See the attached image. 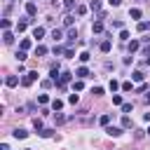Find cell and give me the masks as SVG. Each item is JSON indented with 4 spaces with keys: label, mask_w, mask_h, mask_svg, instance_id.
Returning <instances> with one entry per match:
<instances>
[{
    "label": "cell",
    "mask_w": 150,
    "mask_h": 150,
    "mask_svg": "<svg viewBox=\"0 0 150 150\" xmlns=\"http://www.w3.org/2000/svg\"><path fill=\"white\" fill-rule=\"evenodd\" d=\"M105 131H108V136H120V134H122V127H110V124H108Z\"/></svg>",
    "instance_id": "obj_9"
},
{
    "label": "cell",
    "mask_w": 150,
    "mask_h": 150,
    "mask_svg": "<svg viewBox=\"0 0 150 150\" xmlns=\"http://www.w3.org/2000/svg\"><path fill=\"white\" fill-rule=\"evenodd\" d=\"M75 42H77V30H75V28H70V30H68V47H70V45H75Z\"/></svg>",
    "instance_id": "obj_7"
},
{
    "label": "cell",
    "mask_w": 150,
    "mask_h": 150,
    "mask_svg": "<svg viewBox=\"0 0 150 150\" xmlns=\"http://www.w3.org/2000/svg\"><path fill=\"white\" fill-rule=\"evenodd\" d=\"M61 108H63V101H59V98H54V101H52V110H54V112H59Z\"/></svg>",
    "instance_id": "obj_17"
},
{
    "label": "cell",
    "mask_w": 150,
    "mask_h": 150,
    "mask_svg": "<svg viewBox=\"0 0 150 150\" xmlns=\"http://www.w3.org/2000/svg\"><path fill=\"white\" fill-rule=\"evenodd\" d=\"M131 87H134L131 82H122V91H131Z\"/></svg>",
    "instance_id": "obj_39"
},
{
    "label": "cell",
    "mask_w": 150,
    "mask_h": 150,
    "mask_svg": "<svg viewBox=\"0 0 150 150\" xmlns=\"http://www.w3.org/2000/svg\"><path fill=\"white\" fill-rule=\"evenodd\" d=\"M91 30L94 33H103V21H94L91 23Z\"/></svg>",
    "instance_id": "obj_16"
},
{
    "label": "cell",
    "mask_w": 150,
    "mask_h": 150,
    "mask_svg": "<svg viewBox=\"0 0 150 150\" xmlns=\"http://www.w3.org/2000/svg\"><path fill=\"white\" fill-rule=\"evenodd\" d=\"M110 49H112V42H110V40H103V42H101V52H103V54H108Z\"/></svg>",
    "instance_id": "obj_12"
},
{
    "label": "cell",
    "mask_w": 150,
    "mask_h": 150,
    "mask_svg": "<svg viewBox=\"0 0 150 150\" xmlns=\"http://www.w3.org/2000/svg\"><path fill=\"white\" fill-rule=\"evenodd\" d=\"M73 19H75V16H73V14H68V16L63 19V23H66V26H73Z\"/></svg>",
    "instance_id": "obj_38"
},
{
    "label": "cell",
    "mask_w": 150,
    "mask_h": 150,
    "mask_svg": "<svg viewBox=\"0 0 150 150\" xmlns=\"http://www.w3.org/2000/svg\"><path fill=\"white\" fill-rule=\"evenodd\" d=\"M143 66H150V56H145V59H143Z\"/></svg>",
    "instance_id": "obj_46"
},
{
    "label": "cell",
    "mask_w": 150,
    "mask_h": 150,
    "mask_svg": "<svg viewBox=\"0 0 150 150\" xmlns=\"http://www.w3.org/2000/svg\"><path fill=\"white\" fill-rule=\"evenodd\" d=\"M26 14H28V16H35V14H38V5H35V2H28V5H26Z\"/></svg>",
    "instance_id": "obj_5"
},
{
    "label": "cell",
    "mask_w": 150,
    "mask_h": 150,
    "mask_svg": "<svg viewBox=\"0 0 150 150\" xmlns=\"http://www.w3.org/2000/svg\"><path fill=\"white\" fill-rule=\"evenodd\" d=\"M143 77H145L143 70H134V73H131V80H134V82H143Z\"/></svg>",
    "instance_id": "obj_13"
},
{
    "label": "cell",
    "mask_w": 150,
    "mask_h": 150,
    "mask_svg": "<svg viewBox=\"0 0 150 150\" xmlns=\"http://www.w3.org/2000/svg\"><path fill=\"white\" fill-rule=\"evenodd\" d=\"M148 28H150V23H148V21H138V30H141V33H145Z\"/></svg>",
    "instance_id": "obj_26"
},
{
    "label": "cell",
    "mask_w": 150,
    "mask_h": 150,
    "mask_svg": "<svg viewBox=\"0 0 150 150\" xmlns=\"http://www.w3.org/2000/svg\"><path fill=\"white\" fill-rule=\"evenodd\" d=\"M131 108H134L131 103H122V112H124V115H127V112H131Z\"/></svg>",
    "instance_id": "obj_36"
},
{
    "label": "cell",
    "mask_w": 150,
    "mask_h": 150,
    "mask_svg": "<svg viewBox=\"0 0 150 150\" xmlns=\"http://www.w3.org/2000/svg\"><path fill=\"white\" fill-rule=\"evenodd\" d=\"M70 80H73V73H61V77H59V82H56L59 89H66V84H68Z\"/></svg>",
    "instance_id": "obj_2"
},
{
    "label": "cell",
    "mask_w": 150,
    "mask_h": 150,
    "mask_svg": "<svg viewBox=\"0 0 150 150\" xmlns=\"http://www.w3.org/2000/svg\"><path fill=\"white\" fill-rule=\"evenodd\" d=\"M89 59H91V54H89V52H82V54H80V61H82V63H87Z\"/></svg>",
    "instance_id": "obj_31"
},
{
    "label": "cell",
    "mask_w": 150,
    "mask_h": 150,
    "mask_svg": "<svg viewBox=\"0 0 150 150\" xmlns=\"http://www.w3.org/2000/svg\"><path fill=\"white\" fill-rule=\"evenodd\" d=\"M143 101H145V103H150V94H145V98H143Z\"/></svg>",
    "instance_id": "obj_48"
},
{
    "label": "cell",
    "mask_w": 150,
    "mask_h": 150,
    "mask_svg": "<svg viewBox=\"0 0 150 150\" xmlns=\"http://www.w3.org/2000/svg\"><path fill=\"white\" fill-rule=\"evenodd\" d=\"M143 56H150V45H145V47H143Z\"/></svg>",
    "instance_id": "obj_44"
},
{
    "label": "cell",
    "mask_w": 150,
    "mask_h": 150,
    "mask_svg": "<svg viewBox=\"0 0 150 150\" xmlns=\"http://www.w3.org/2000/svg\"><path fill=\"white\" fill-rule=\"evenodd\" d=\"M30 23V16H26V19H21L19 23H16V33H21V30H26V26Z\"/></svg>",
    "instance_id": "obj_6"
},
{
    "label": "cell",
    "mask_w": 150,
    "mask_h": 150,
    "mask_svg": "<svg viewBox=\"0 0 150 150\" xmlns=\"http://www.w3.org/2000/svg\"><path fill=\"white\" fill-rule=\"evenodd\" d=\"M63 5H66L68 9H73V7H75V0H63Z\"/></svg>",
    "instance_id": "obj_43"
},
{
    "label": "cell",
    "mask_w": 150,
    "mask_h": 150,
    "mask_svg": "<svg viewBox=\"0 0 150 150\" xmlns=\"http://www.w3.org/2000/svg\"><path fill=\"white\" fill-rule=\"evenodd\" d=\"M16 59H19V61H23V59H26V52H23V49H19V52H16Z\"/></svg>",
    "instance_id": "obj_41"
},
{
    "label": "cell",
    "mask_w": 150,
    "mask_h": 150,
    "mask_svg": "<svg viewBox=\"0 0 150 150\" xmlns=\"http://www.w3.org/2000/svg\"><path fill=\"white\" fill-rule=\"evenodd\" d=\"M35 80H38V73H33V70H30V73H26V75L21 77V84H23V87H30Z\"/></svg>",
    "instance_id": "obj_1"
},
{
    "label": "cell",
    "mask_w": 150,
    "mask_h": 150,
    "mask_svg": "<svg viewBox=\"0 0 150 150\" xmlns=\"http://www.w3.org/2000/svg\"><path fill=\"white\" fill-rule=\"evenodd\" d=\"M117 89H122V84L117 80H110V91H117Z\"/></svg>",
    "instance_id": "obj_24"
},
{
    "label": "cell",
    "mask_w": 150,
    "mask_h": 150,
    "mask_svg": "<svg viewBox=\"0 0 150 150\" xmlns=\"http://www.w3.org/2000/svg\"><path fill=\"white\" fill-rule=\"evenodd\" d=\"M52 38H54V42H56V40H61V38H63V30L54 28V30H52Z\"/></svg>",
    "instance_id": "obj_22"
},
{
    "label": "cell",
    "mask_w": 150,
    "mask_h": 150,
    "mask_svg": "<svg viewBox=\"0 0 150 150\" xmlns=\"http://www.w3.org/2000/svg\"><path fill=\"white\" fill-rule=\"evenodd\" d=\"M120 40H124V42H129V30H124V28H122V30H120Z\"/></svg>",
    "instance_id": "obj_28"
},
{
    "label": "cell",
    "mask_w": 150,
    "mask_h": 150,
    "mask_svg": "<svg viewBox=\"0 0 150 150\" xmlns=\"http://www.w3.org/2000/svg\"><path fill=\"white\" fill-rule=\"evenodd\" d=\"M89 9H91V12H98V9H101V0H91V2H89Z\"/></svg>",
    "instance_id": "obj_18"
},
{
    "label": "cell",
    "mask_w": 150,
    "mask_h": 150,
    "mask_svg": "<svg viewBox=\"0 0 150 150\" xmlns=\"http://www.w3.org/2000/svg\"><path fill=\"white\" fill-rule=\"evenodd\" d=\"M129 16H131V19H141V9H138V7L129 9Z\"/></svg>",
    "instance_id": "obj_21"
},
{
    "label": "cell",
    "mask_w": 150,
    "mask_h": 150,
    "mask_svg": "<svg viewBox=\"0 0 150 150\" xmlns=\"http://www.w3.org/2000/svg\"><path fill=\"white\" fill-rule=\"evenodd\" d=\"M98 122H101L103 127H108V124H110V115H108V112H105V115H101V120H98Z\"/></svg>",
    "instance_id": "obj_25"
},
{
    "label": "cell",
    "mask_w": 150,
    "mask_h": 150,
    "mask_svg": "<svg viewBox=\"0 0 150 150\" xmlns=\"http://www.w3.org/2000/svg\"><path fill=\"white\" fill-rule=\"evenodd\" d=\"M75 77H77V80H84V77H89V70H87V66H80V68L75 70Z\"/></svg>",
    "instance_id": "obj_3"
},
{
    "label": "cell",
    "mask_w": 150,
    "mask_h": 150,
    "mask_svg": "<svg viewBox=\"0 0 150 150\" xmlns=\"http://www.w3.org/2000/svg\"><path fill=\"white\" fill-rule=\"evenodd\" d=\"M59 77H61V70H59V66H52V70H49V80L59 82Z\"/></svg>",
    "instance_id": "obj_4"
},
{
    "label": "cell",
    "mask_w": 150,
    "mask_h": 150,
    "mask_svg": "<svg viewBox=\"0 0 150 150\" xmlns=\"http://www.w3.org/2000/svg\"><path fill=\"white\" fill-rule=\"evenodd\" d=\"M21 49H23V52H26V49H30V40H28V38H23V40H21Z\"/></svg>",
    "instance_id": "obj_29"
},
{
    "label": "cell",
    "mask_w": 150,
    "mask_h": 150,
    "mask_svg": "<svg viewBox=\"0 0 150 150\" xmlns=\"http://www.w3.org/2000/svg\"><path fill=\"white\" fill-rule=\"evenodd\" d=\"M91 94H94V96H103V87H94Z\"/></svg>",
    "instance_id": "obj_35"
},
{
    "label": "cell",
    "mask_w": 150,
    "mask_h": 150,
    "mask_svg": "<svg viewBox=\"0 0 150 150\" xmlns=\"http://www.w3.org/2000/svg\"><path fill=\"white\" fill-rule=\"evenodd\" d=\"M40 136H42V138H49V136H52V129H42Z\"/></svg>",
    "instance_id": "obj_40"
},
{
    "label": "cell",
    "mask_w": 150,
    "mask_h": 150,
    "mask_svg": "<svg viewBox=\"0 0 150 150\" xmlns=\"http://www.w3.org/2000/svg\"><path fill=\"white\" fill-rule=\"evenodd\" d=\"M108 2H110V5H112V7H117V5H120V2H122V0H108Z\"/></svg>",
    "instance_id": "obj_45"
},
{
    "label": "cell",
    "mask_w": 150,
    "mask_h": 150,
    "mask_svg": "<svg viewBox=\"0 0 150 150\" xmlns=\"http://www.w3.org/2000/svg\"><path fill=\"white\" fill-rule=\"evenodd\" d=\"M5 84H7V87H16V84H19V77H16V75H9V77L5 80Z\"/></svg>",
    "instance_id": "obj_14"
},
{
    "label": "cell",
    "mask_w": 150,
    "mask_h": 150,
    "mask_svg": "<svg viewBox=\"0 0 150 150\" xmlns=\"http://www.w3.org/2000/svg\"><path fill=\"white\" fill-rule=\"evenodd\" d=\"M131 124H134V122H131V117H129V115H124V117H122V129H129Z\"/></svg>",
    "instance_id": "obj_20"
},
{
    "label": "cell",
    "mask_w": 150,
    "mask_h": 150,
    "mask_svg": "<svg viewBox=\"0 0 150 150\" xmlns=\"http://www.w3.org/2000/svg\"><path fill=\"white\" fill-rule=\"evenodd\" d=\"M77 14L84 16V14H87V7H84V5H77Z\"/></svg>",
    "instance_id": "obj_37"
},
{
    "label": "cell",
    "mask_w": 150,
    "mask_h": 150,
    "mask_svg": "<svg viewBox=\"0 0 150 150\" xmlns=\"http://www.w3.org/2000/svg\"><path fill=\"white\" fill-rule=\"evenodd\" d=\"M148 134H150V129H148Z\"/></svg>",
    "instance_id": "obj_49"
},
{
    "label": "cell",
    "mask_w": 150,
    "mask_h": 150,
    "mask_svg": "<svg viewBox=\"0 0 150 150\" xmlns=\"http://www.w3.org/2000/svg\"><path fill=\"white\" fill-rule=\"evenodd\" d=\"M73 89H75V91H82V89H84V82H82V80H75V82H73Z\"/></svg>",
    "instance_id": "obj_23"
},
{
    "label": "cell",
    "mask_w": 150,
    "mask_h": 150,
    "mask_svg": "<svg viewBox=\"0 0 150 150\" xmlns=\"http://www.w3.org/2000/svg\"><path fill=\"white\" fill-rule=\"evenodd\" d=\"M12 136H14V138H26V136H28V131H26V129H14V131H12Z\"/></svg>",
    "instance_id": "obj_15"
},
{
    "label": "cell",
    "mask_w": 150,
    "mask_h": 150,
    "mask_svg": "<svg viewBox=\"0 0 150 150\" xmlns=\"http://www.w3.org/2000/svg\"><path fill=\"white\" fill-rule=\"evenodd\" d=\"M33 127H35V129H38V131H42V129H45V127H42V120H38V117H35V120H33Z\"/></svg>",
    "instance_id": "obj_34"
},
{
    "label": "cell",
    "mask_w": 150,
    "mask_h": 150,
    "mask_svg": "<svg viewBox=\"0 0 150 150\" xmlns=\"http://www.w3.org/2000/svg\"><path fill=\"white\" fill-rule=\"evenodd\" d=\"M68 103H73V105H75V103H77V94H70V96H68Z\"/></svg>",
    "instance_id": "obj_42"
},
{
    "label": "cell",
    "mask_w": 150,
    "mask_h": 150,
    "mask_svg": "<svg viewBox=\"0 0 150 150\" xmlns=\"http://www.w3.org/2000/svg\"><path fill=\"white\" fill-rule=\"evenodd\" d=\"M54 54H66V47H61V45H54V49H52Z\"/></svg>",
    "instance_id": "obj_30"
},
{
    "label": "cell",
    "mask_w": 150,
    "mask_h": 150,
    "mask_svg": "<svg viewBox=\"0 0 150 150\" xmlns=\"http://www.w3.org/2000/svg\"><path fill=\"white\" fill-rule=\"evenodd\" d=\"M0 26H2V30H9V26H12V21H9V19H2V21H0Z\"/></svg>",
    "instance_id": "obj_27"
},
{
    "label": "cell",
    "mask_w": 150,
    "mask_h": 150,
    "mask_svg": "<svg viewBox=\"0 0 150 150\" xmlns=\"http://www.w3.org/2000/svg\"><path fill=\"white\" fill-rule=\"evenodd\" d=\"M2 40H5V45H12V42H14V35H12L9 30H2Z\"/></svg>",
    "instance_id": "obj_11"
},
{
    "label": "cell",
    "mask_w": 150,
    "mask_h": 150,
    "mask_svg": "<svg viewBox=\"0 0 150 150\" xmlns=\"http://www.w3.org/2000/svg\"><path fill=\"white\" fill-rule=\"evenodd\" d=\"M45 54H47V47L45 45H38L35 47V56H45Z\"/></svg>",
    "instance_id": "obj_19"
},
{
    "label": "cell",
    "mask_w": 150,
    "mask_h": 150,
    "mask_svg": "<svg viewBox=\"0 0 150 150\" xmlns=\"http://www.w3.org/2000/svg\"><path fill=\"white\" fill-rule=\"evenodd\" d=\"M42 35H45V28H42V26H35V28H33V38L42 40Z\"/></svg>",
    "instance_id": "obj_10"
},
{
    "label": "cell",
    "mask_w": 150,
    "mask_h": 150,
    "mask_svg": "<svg viewBox=\"0 0 150 150\" xmlns=\"http://www.w3.org/2000/svg\"><path fill=\"white\" fill-rule=\"evenodd\" d=\"M38 103H42V105L49 103V96H47V94H40V96H38Z\"/></svg>",
    "instance_id": "obj_32"
},
{
    "label": "cell",
    "mask_w": 150,
    "mask_h": 150,
    "mask_svg": "<svg viewBox=\"0 0 150 150\" xmlns=\"http://www.w3.org/2000/svg\"><path fill=\"white\" fill-rule=\"evenodd\" d=\"M112 103H115V105H122L124 101H122V96H120V94H112Z\"/></svg>",
    "instance_id": "obj_33"
},
{
    "label": "cell",
    "mask_w": 150,
    "mask_h": 150,
    "mask_svg": "<svg viewBox=\"0 0 150 150\" xmlns=\"http://www.w3.org/2000/svg\"><path fill=\"white\" fill-rule=\"evenodd\" d=\"M0 150H9V145H7V143H2V145H0Z\"/></svg>",
    "instance_id": "obj_47"
},
{
    "label": "cell",
    "mask_w": 150,
    "mask_h": 150,
    "mask_svg": "<svg viewBox=\"0 0 150 150\" xmlns=\"http://www.w3.org/2000/svg\"><path fill=\"white\" fill-rule=\"evenodd\" d=\"M138 47H141V42H138V40H129V45H127V49H129V54H134V52H138Z\"/></svg>",
    "instance_id": "obj_8"
}]
</instances>
